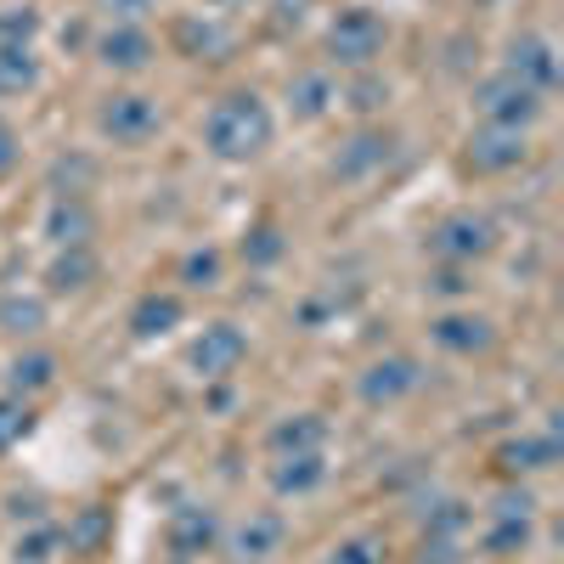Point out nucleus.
<instances>
[{"label": "nucleus", "mask_w": 564, "mask_h": 564, "mask_svg": "<svg viewBox=\"0 0 564 564\" xmlns=\"http://www.w3.org/2000/svg\"><path fill=\"white\" fill-rule=\"evenodd\" d=\"M271 108L265 97H254V90H231V97H220L204 119V148L226 164H243V159H260L271 148Z\"/></svg>", "instance_id": "f257e3e1"}, {"label": "nucleus", "mask_w": 564, "mask_h": 564, "mask_svg": "<svg viewBox=\"0 0 564 564\" xmlns=\"http://www.w3.org/2000/svg\"><path fill=\"white\" fill-rule=\"evenodd\" d=\"M542 108H547V97H542V90H531L525 79H513L508 68L475 85V113H480L486 124H502V130H525V124H536V119H542Z\"/></svg>", "instance_id": "f03ea898"}, {"label": "nucleus", "mask_w": 564, "mask_h": 564, "mask_svg": "<svg viewBox=\"0 0 564 564\" xmlns=\"http://www.w3.org/2000/svg\"><path fill=\"white\" fill-rule=\"evenodd\" d=\"M384 40H390V23L379 12L350 7V12H339L334 23H327V57L345 63V68H367L384 52Z\"/></svg>", "instance_id": "7ed1b4c3"}, {"label": "nucleus", "mask_w": 564, "mask_h": 564, "mask_svg": "<svg viewBox=\"0 0 564 564\" xmlns=\"http://www.w3.org/2000/svg\"><path fill=\"white\" fill-rule=\"evenodd\" d=\"M97 130L113 141V148H148V141L164 130V113H159L153 97H141V90H124V97H108V102H102Z\"/></svg>", "instance_id": "20e7f679"}, {"label": "nucleus", "mask_w": 564, "mask_h": 564, "mask_svg": "<svg viewBox=\"0 0 564 564\" xmlns=\"http://www.w3.org/2000/svg\"><path fill=\"white\" fill-rule=\"evenodd\" d=\"M249 361V334L238 322H209L193 339V372L198 379H231Z\"/></svg>", "instance_id": "39448f33"}, {"label": "nucleus", "mask_w": 564, "mask_h": 564, "mask_svg": "<svg viewBox=\"0 0 564 564\" xmlns=\"http://www.w3.org/2000/svg\"><path fill=\"white\" fill-rule=\"evenodd\" d=\"M491 243H497V231H491V220L486 215H446L435 231H430V249H435V260H452V265H468V260H480V254H491Z\"/></svg>", "instance_id": "423d86ee"}, {"label": "nucleus", "mask_w": 564, "mask_h": 564, "mask_svg": "<svg viewBox=\"0 0 564 564\" xmlns=\"http://www.w3.org/2000/svg\"><path fill=\"white\" fill-rule=\"evenodd\" d=\"M525 130H502V124H480L468 135V164L480 175H502V170H520L525 164Z\"/></svg>", "instance_id": "0eeeda50"}, {"label": "nucleus", "mask_w": 564, "mask_h": 564, "mask_svg": "<svg viewBox=\"0 0 564 564\" xmlns=\"http://www.w3.org/2000/svg\"><path fill=\"white\" fill-rule=\"evenodd\" d=\"M97 63L113 68V74H141L153 63V34L141 23H113L102 40H97Z\"/></svg>", "instance_id": "6e6552de"}, {"label": "nucleus", "mask_w": 564, "mask_h": 564, "mask_svg": "<svg viewBox=\"0 0 564 564\" xmlns=\"http://www.w3.org/2000/svg\"><path fill=\"white\" fill-rule=\"evenodd\" d=\"M412 390H423V372H417V361H406V356L372 361V367L361 372V401H367V406H390V401H401V395H412Z\"/></svg>", "instance_id": "1a4fd4ad"}, {"label": "nucleus", "mask_w": 564, "mask_h": 564, "mask_svg": "<svg viewBox=\"0 0 564 564\" xmlns=\"http://www.w3.org/2000/svg\"><path fill=\"white\" fill-rule=\"evenodd\" d=\"M513 79H525L531 90H542V97H547V90L558 85V57H553V45L542 40V34H525V40H513L508 45V63H502Z\"/></svg>", "instance_id": "9d476101"}, {"label": "nucleus", "mask_w": 564, "mask_h": 564, "mask_svg": "<svg viewBox=\"0 0 564 564\" xmlns=\"http://www.w3.org/2000/svg\"><path fill=\"white\" fill-rule=\"evenodd\" d=\"M390 148H395V141H390L384 130H361V135H350L345 148H339L334 175H339V181H367V175H379V170L390 164Z\"/></svg>", "instance_id": "9b49d317"}, {"label": "nucleus", "mask_w": 564, "mask_h": 564, "mask_svg": "<svg viewBox=\"0 0 564 564\" xmlns=\"http://www.w3.org/2000/svg\"><path fill=\"white\" fill-rule=\"evenodd\" d=\"M282 536H289V525H282V513H249V520L231 531V553H238L243 564H260L282 547Z\"/></svg>", "instance_id": "f8f14e48"}, {"label": "nucleus", "mask_w": 564, "mask_h": 564, "mask_svg": "<svg viewBox=\"0 0 564 564\" xmlns=\"http://www.w3.org/2000/svg\"><path fill=\"white\" fill-rule=\"evenodd\" d=\"M430 339L452 356H475V350H491V322L486 316H441Z\"/></svg>", "instance_id": "ddd939ff"}, {"label": "nucleus", "mask_w": 564, "mask_h": 564, "mask_svg": "<svg viewBox=\"0 0 564 564\" xmlns=\"http://www.w3.org/2000/svg\"><path fill=\"white\" fill-rule=\"evenodd\" d=\"M289 102H294L300 119H322L327 108L339 102V79L327 74V68H305V74L289 85Z\"/></svg>", "instance_id": "4468645a"}, {"label": "nucleus", "mask_w": 564, "mask_h": 564, "mask_svg": "<svg viewBox=\"0 0 564 564\" xmlns=\"http://www.w3.org/2000/svg\"><path fill=\"white\" fill-rule=\"evenodd\" d=\"M271 480H276L282 497H305V491H316L327 480V463H322V452H289V457H276Z\"/></svg>", "instance_id": "2eb2a0df"}, {"label": "nucleus", "mask_w": 564, "mask_h": 564, "mask_svg": "<svg viewBox=\"0 0 564 564\" xmlns=\"http://www.w3.org/2000/svg\"><path fill=\"white\" fill-rule=\"evenodd\" d=\"M322 441H327V423L311 417V412H300V417H289V423H276V430L265 435V446H271L276 457H289V452H322Z\"/></svg>", "instance_id": "dca6fc26"}, {"label": "nucleus", "mask_w": 564, "mask_h": 564, "mask_svg": "<svg viewBox=\"0 0 564 564\" xmlns=\"http://www.w3.org/2000/svg\"><path fill=\"white\" fill-rule=\"evenodd\" d=\"M7 384H12L18 401L34 395V390H52V384H57V356H52V350H29V356H18V361L7 367Z\"/></svg>", "instance_id": "f3484780"}, {"label": "nucleus", "mask_w": 564, "mask_h": 564, "mask_svg": "<svg viewBox=\"0 0 564 564\" xmlns=\"http://www.w3.org/2000/svg\"><path fill=\"white\" fill-rule=\"evenodd\" d=\"M40 85V57L29 45H0V97H23Z\"/></svg>", "instance_id": "a211bd4d"}, {"label": "nucleus", "mask_w": 564, "mask_h": 564, "mask_svg": "<svg viewBox=\"0 0 564 564\" xmlns=\"http://www.w3.org/2000/svg\"><path fill=\"white\" fill-rule=\"evenodd\" d=\"M215 531H220V525H215L209 508H181L175 525H170V547H175V553H204V547L215 542Z\"/></svg>", "instance_id": "6ab92c4d"}, {"label": "nucleus", "mask_w": 564, "mask_h": 564, "mask_svg": "<svg viewBox=\"0 0 564 564\" xmlns=\"http://www.w3.org/2000/svg\"><path fill=\"white\" fill-rule=\"evenodd\" d=\"M175 322H181V300H175V294H148V300L130 311L135 339H159V334H170Z\"/></svg>", "instance_id": "aec40b11"}, {"label": "nucleus", "mask_w": 564, "mask_h": 564, "mask_svg": "<svg viewBox=\"0 0 564 564\" xmlns=\"http://www.w3.org/2000/svg\"><path fill=\"white\" fill-rule=\"evenodd\" d=\"M45 327V305L40 300H23V294H7L0 300V334H40Z\"/></svg>", "instance_id": "412c9836"}, {"label": "nucleus", "mask_w": 564, "mask_h": 564, "mask_svg": "<svg viewBox=\"0 0 564 564\" xmlns=\"http://www.w3.org/2000/svg\"><path fill=\"white\" fill-rule=\"evenodd\" d=\"M85 231H90L85 204H79V198H57V209H52V238L68 243V249H79V243H85Z\"/></svg>", "instance_id": "4be33fe9"}, {"label": "nucleus", "mask_w": 564, "mask_h": 564, "mask_svg": "<svg viewBox=\"0 0 564 564\" xmlns=\"http://www.w3.org/2000/svg\"><path fill=\"white\" fill-rule=\"evenodd\" d=\"M553 457H558V441H553V435H542V441H536V435H525V441H513V446L502 452V463H508V468H547Z\"/></svg>", "instance_id": "5701e85b"}, {"label": "nucleus", "mask_w": 564, "mask_h": 564, "mask_svg": "<svg viewBox=\"0 0 564 564\" xmlns=\"http://www.w3.org/2000/svg\"><path fill=\"white\" fill-rule=\"evenodd\" d=\"M90 271H97V260H90L85 243H79V249H68V254L52 265V289H63V294H68V289H85V276H90Z\"/></svg>", "instance_id": "b1692460"}, {"label": "nucleus", "mask_w": 564, "mask_h": 564, "mask_svg": "<svg viewBox=\"0 0 564 564\" xmlns=\"http://www.w3.org/2000/svg\"><path fill=\"white\" fill-rule=\"evenodd\" d=\"M282 249H289V243H282L276 226H254L249 238H243V260H249V265H276Z\"/></svg>", "instance_id": "393cba45"}, {"label": "nucleus", "mask_w": 564, "mask_h": 564, "mask_svg": "<svg viewBox=\"0 0 564 564\" xmlns=\"http://www.w3.org/2000/svg\"><path fill=\"white\" fill-rule=\"evenodd\" d=\"M181 276H186V289H215L220 282V254L215 249H193L181 260Z\"/></svg>", "instance_id": "a878e982"}, {"label": "nucleus", "mask_w": 564, "mask_h": 564, "mask_svg": "<svg viewBox=\"0 0 564 564\" xmlns=\"http://www.w3.org/2000/svg\"><path fill=\"white\" fill-rule=\"evenodd\" d=\"M34 29H40L34 7H7V12H0V45H29Z\"/></svg>", "instance_id": "bb28decb"}, {"label": "nucleus", "mask_w": 564, "mask_h": 564, "mask_svg": "<svg viewBox=\"0 0 564 564\" xmlns=\"http://www.w3.org/2000/svg\"><path fill=\"white\" fill-rule=\"evenodd\" d=\"M525 536H531V525L520 520V513H497V525L486 536V553H513V547H525Z\"/></svg>", "instance_id": "cd10ccee"}, {"label": "nucleus", "mask_w": 564, "mask_h": 564, "mask_svg": "<svg viewBox=\"0 0 564 564\" xmlns=\"http://www.w3.org/2000/svg\"><path fill=\"white\" fill-rule=\"evenodd\" d=\"M23 435H29V406L18 395H7L0 401V452H12Z\"/></svg>", "instance_id": "c85d7f7f"}, {"label": "nucleus", "mask_w": 564, "mask_h": 564, "mask_svg": "<svg viewBox=\"0 0 564 564\" xmlns=\"http://www.w3.org/2000/svg\"><path fill=\"white\" fill-rule=\"evenodd\" d=\"M63 536L52 531V525H45V531H34L29 542H18V564H45V558H52V547H57Z\"/></svg>", "instance_id": "c756f323"}, {"label": "nucleus", "mask_w": 564, "mask_h": 564, "mask_svg": "<svg viewBox=\"0 0 564 564\" xmlns=\"http://www.w3.org/2000/svg\"><path fill=\"white\" fill-rule=\"evenodd\" d=\"M153 7H159V0H102V12H108L113 23H141Z\"/></svg>", "instance_id": "7c9ffc66"}, {"label": "nucleus", "mask_w": 564, "mask_h": 564, "mask_svg": "<svg viewBox=\"0 0 564 564\" xmlns=\"http://www.w3.org/2000/svg\"><path fill=\"white\" fill-rule=\"evenodd\" d=\"M384 102H390V85H379V79H361V85L350 90V108H361V113L384 108Z\"/></svg>", "instance_id": "2f4dec72"}, {"label": "nucleus", "mask_w": 564, "mask_h": 564, "mask_svg": "<svg viewBox=\"0 0 564 564\" xmlns=\"http://www.w3.org/2000/svg\"><path fill=\"white\" fill-rule=\"evenodd\" d=\"M18 159H23L18 130H12V124H0V175H12V170H18Z\"/></svg>", "instance_id": "473e14b6"}, {"label": "nucleus", "mask_w": 564, "mask_h": 564, "mask_svg": "<svg viewBox=\"0 0 564 564\" xmlns=\"http://www.w3.org/2000/svg\"><path fill=\"white\" fill-rule=\"evenodd\" d=\"M334 564H372V542H350V547H339Z\"/></svg>", "instance_id": "72a5a7b5"}, {"label": "nucleus", "mask_w": 564, "mask_h": 564, "mask_svg": "<svg viewBox=\"0 0 564 564\" xmlns=\"http://www.w3.org/2000/svg\"><path fill=\"white\" fill-rule=\"evenodd\" d=\"M311 0H276V23H300Z\"/></svg>", "instance_id": "f704fd0d"}, {"label": "nucleus", "mask_w": 564, "mask_h": 564, "mask_svg": "<svg viewBox=\"0 0 564 564\" xmlns=\"http://www.w3.org/2000/svg\"><path fill=\"white\" fill-rule=\"evenodd\" d=\"M209 7H220V12H226V7H243V0H209Z\"/></svg>", "instance_id": "c9c22d12"}]
</instances>
